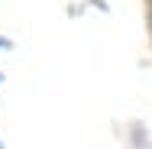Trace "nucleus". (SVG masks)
<instances>
[]
</instances>
